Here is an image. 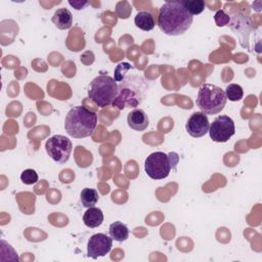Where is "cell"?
Segmentation results:
<instances>
[{
    "label": "cell",
    "mask_w": 262,
    "mask_h": 262,
    "mask_svg": "<svg viewBox=\"0 0 262 262\" xmlns=\"http://www.w3.org/2000/svg\"><path fill=\"white\" fill-rule=\"evenodd\" d=\"M193 16L185 8L184 0L167 1L159 10L158 26L169 36L182 35L190 28Z\"/></svg>",
    "instance_id": "cell-1"
},
{
    "label": "cell",
    "mask_w": 262,
    "mask_h": 262,
    "mask_svg": "<svg viewBox=\"0 0 262 262\" xmlns=\"http://www.w3.org/2000/svg\"><path fill=\"white\" fill-rule=\"evenodd\" d=\"M97 125V115L89 108L77 105L71 108L64 119V129L74 138H85L92 134Z\"/></svg>",
    "instance_id": "cell-2"
},
{
    "label": "cell",
    "mask_w": 262,
    "mask_h": 262,
    "mask_svg": "<svg viewBox=\"0 0 262 262\" xmlns=\"http://www.w3.org/2000/svg\"><path fill=\"white\" fill-rule=\"evenodd\" d=\"M118 94V84L106 74L95 77L88 86L89 98L99 107L112 104Z\"/></svg>",
    "instance_id": "cell-3"
},
{
    "label": "cell",
    "mask_w": 262,
    "mask_h": 262,
    "mask_svg": "<svg viewBox=\"0 0 262 262\" xmlns=\"http://www.w3.org/2000/svg\"><path fill=\"white\" fill-rule=\"evenodd\" d=\"M227 101L225 92L213 84H203L198 92L196 106L206 115H217L225 106Z\"/></svg>",
    "instance_id": "cell-4"
},
{
    "label": "cell",
    "mask_w": 262,
    "mask_h": 262,
    "mask_svg": "<svg viewBox=\"0 0 262 262\" xmlns=\"http://www.w3.org/2000/svg\"><path fill=\"white\" fill-rule=\"evenodd\" d=\"M178 162V156L175 152L165 154L156 151L150 154L144 162V170L148 177L155 180H160L168 177L173 166Z\"/></svg>",
    "instance_id": "cell-5"
},
{
    "label": "cell",
    "mask_w": 262,
    "mask_h": 262,
    "mask_svg": "<svg viewBox=\"0 0 262 262\" xmlns=\"http://www.w3.org/2000/svg\"><path fill=\"white\" fill-rule=\"evenodd\" d=\"M142 99L143 93L139 89V84L137 86L134 85L130 82V78H128L125 82L118 85V94L112 104L119 110H123L127 106H137Z\"/></svg>",
    "instance_id": "cell-6"
},
{
    "label": "cell",
    "mask_w": 262,
    "mask_h": 262,
    "mask_svg": "<svg viewBox=\"0 0 262 262\" xmlns=\"http://www.w3.org/2000/svg\"><path fill=\"white\" fill-rule=\"evenodd\" d=\"M45 149L48 156L58 164H64L69 161L73 144L72 141L63 135H53L47 139Z\"/></svg>",
    "instance_id": "cell-7"
},
{
    "label": "cell",
    "mask_w": 262,
    "mask_h": 262,
    "mask_svg": "<svg viewBox=\"0 0 262 262\" xmlns=\"http://www.w3.org/2000/svg\"><path fill=\"white\" fill-rule=\"evenodd\" d=\"M209 134L215 142H226L235 133V125L233 120L228 116H218L209 127Z\"/></svg>",
    "instance_id": "cell-8"
},
{
    "label": "cell",
    "mask_w": 262,
    "mask_h": 262,
    "mask_svg": "<svg viewBox=\"0 0 262 262\" xmlns=\"http://www.w3.org/2000/svg\"><path fill=\"white\" fill-rule=\"evenodd\" d=\"M113 247V238L104 233L93 234L87 244V256L92 259L105 256Z\"/></svg>",
    "instance_id": "cell-9"
},
{
    "label": "cell",
    "mask_w": 262,
    "mask_h": 262,
    "mask_svg": "<svg viewBox=\"0 0 262 262\" xmlns=\"http://www.w3.org/2000/svg\"><path fill=\"white\" fill-rule=\"evenodd\" d=\"M210 123L206 114L202 112L193 113L187 120L185 129L187 133L194 138L204 136L209 131Z\"/></svg>",
    "instance_id": "cell-10"
},
{
    "label": "cell",
    "mask_w": 262,
    "mask_h": 262,
    "mask_svg": "<svg viewBox=\"0 0 262 262\" xmlns=\"http://www.w3.org/2000/svg\"><path fill=\"white\" fill-rule=\"evenodd\" d=\"M253 24L250 21L249 17H247L245 14L241 13V12H234L231 17H230V21L228 24V27H230L232 29L233 32H235V34L244 35L243 41L246 42V46H248V41H249V35L253 29ZM242 41V43H243Z\"/></svg>",
    "instance_id": "cell-11"
},
{
    "label": "cell",
    "mask_w": 262,
    "mask_h": 262,
    "mask_svg": "<svg viewBox=\"0 0 262 262\" xmlns=\"http://www.w3.org/2000/svg\"><path fill=\"white\" fill-rule=\"evenodd\" d=\"M127 123L131 129L135 131H143L147 128L149 121L143 110L136 108L128 114Z\"/></svg>",
    "instance_id": "cell-12"
},
{
    "label": "cell",
    "mask_w": 262,
    "mask_h": 262,
    "mask_svg": "<svg viewBox=\"0 0 262 262\" xmlns=\"http://www.w3.org/2000/svg\"><path fill=\"white\" fill-rule=\"evenodd\" d=\"M51 20L59 30H68L73 25V14L67 8H59L54 12Z\"/></svg>",
    "instance_id": "cell-13"
},
{
    "label": "cell",
    "mask_w": 262,
    "mask_h": 262,
    "mask_svg": "<svg viewBox=\"0 0 262 262\" xmlns=\"http://www.w3.org/2000/svg\"><path fill=\"white\" fill-rule=\"evenodd\" d=\"M83 222L87 227L95 228L102 224L103 213L99 208L90 207L83 215Z\"/></svg>",
    "instance_id": "cell-14"
},
{
    "label": "cell",
    "mask_w": 262,
    "mask_h": 262,
    "mask_svg": "<svg viewBox=\"0 0 262 262\" xmlns=\"http://www.w3.org/2000/svg\"><path fill=\"white\" fill-rule=\"evenodd\" d=\"M134 24L137 28L142 31L148 32L151 31L156 26V18L150 11L142 10L139 11L134 18Z\"/></svg>",
    "instance_id": "cell-15"
},
{
    "label": "cell",
    "mask_w": 262,
    "mask_h": 262,
    "mask_svg": "<svg viewBox=\"0 0 262 262\" xmlns=\"http://www.w3.org/2000/svg\"><path fill=\"white\" fill-rule=\"evenodd\" d=\"M108 233L110 236L116 242H124L129 236V229L124 223L120 221H115L110 225Z\"/></svg>",
    "instance_id": "cell-16"
},
{
    "label": "cell",
    "mask_w": 262,
    "mask_h": 262,
    "mask_svg": "<svg viewBox=\"0 0 262 262\" xmlns=\"http://www.w3.org/2000/svg\"><path fill=\"white\" fill-rule=\"evenodd\" d=\"M80 201L82 205L86 208L94 207V205H96V203L98 202V192L93 188L86 187L82 189L80 193Z\"/></svg>",
    "instance_id": "cell-17"
},
{
    "label": "cell",
    "mask_w": 262,
    "mask_h": 262,
    "mask_svg": "<svg viewBox=\"0 0 262 262\" xmlns=\"http://www.w3.org/2000/svg\"><path fill=\"white\" fill-rule=\"evenodd\" d=\"M226 98L231 101H237L241 100L244 96V90L243 88L237 84H229L226 89L224 90Z\"/></svg>",
    "instance_id": "cell-18"
},
{
    "label": "cell",
    "mask_w": 262,
    "mask_h": 262,
    "mask_svg": "<svg viewBox=\"0 0 262 262\" xmlns=\"http://www.w3.org/2000/svg\"><path fill=\"white\" fill-rule=\"evenodd\" d=\"M184 5L192 16L202 13L205 9V2L203 0H184Z\"/></svg>",
    "instance_id": "cell-19"
},
{
    "label": "cell",
    "mask_w": 262,
    "mask_h": 262,
    "mask_svg": "<svg viewBox=\"0 0 262 262\" xmlns=\"http://www.w3.org/2000/svg\"><path fill=\"white\" fill-rule=\"evenodd\" d=\"M20 180L24 184L27 185H32L38 182L39 177L38 174L35 170L33 169H26L25 171H23V173L20 174Z\"/></svg>",
    "instance_id": "cell-20"
},
{
    "label": "cell",
    "mask_w": 262,
    "mask_h": 262,
    "mask_svg": "<svg viewBox=\"0 0 262 262\" xmlns=\"http://www.w3.org/2000/svg\"><path fill=\"white\" fill-rule=\"evenodd\" d=\"M132 69V67L128 63V62H120L118 66H117V68H116V70H115V81L116 82H121V81H123V79H124V77L126 76V73L129 71V70H131Z\"/></svg>",
    "instance_id": "cell-21"
},
{
    "label": "cell",
    "mask_w": 262,
    "mask_h": 262,
    "mask_svg": "<svg viewBox=\"0 0 262 262\" xmlns=\"http://www.w3.org/2000/svg\"><path fill=\"white\" fill-rule=\"evenodd\" d=\"M214 19L218 27H224V26H228V24L230 21V16L224 10L220 9V10L216 11V13L214 15Z\"/></svg>",
    "instance_id": "cell-22"
},
{
    "label": "cell",
    "mask_w": 262,
    "mask_h": 262,
    "mask_svg": "<svg viewBox=\"0 0 262 262\" xmlns=\"http://www.w3.org/2000/svg\"><path fill=\"white\" fill-rule=\"evenodd\" d=\"M69 4H70L72 7H74L75 9H77V10H81V9L85 8V7L89 4V2H88V1H81V0H78V1H69Z\"/></svg>",
    "instance_id": "cell-23"
}]
</instances>
